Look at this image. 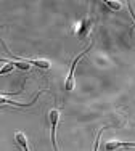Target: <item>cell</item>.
<instances>
[{
	"mask_svg": "<svg viewBox=\"0 0 135 151\" xmlns=\"http://www.w3.org/2000/svg\"><path fill=\"white\" fill-rule=\"evenodd\" d=\"M60 117H61V113H60L58 108H53V109L48 111V122H50V140L53 145V151H58V146H56V140H55V130L56 125L60 122Z\"/></svg>",
	"mask_w": 135,
	"mask_h": 151,
	"instance_id": "6da1fadb",
	"label": "cell"
},
{
	"mask_svg": "<svg viewBox=\"0 0 135 151\" xmlns=\"http://www.w3.org/2000/svg\"><path fill=\"white\" fill-rule=\"evenodd\" d=\"M87 53V50H84L82 53H80L79 56H76L74 58V61H73V64H71V71H69V74H68V77H66V81H65V90H68V92H71L74 88V71H76V66H77V63L80 61V58Z\"/></svg>",
	"mask_w": 135,
	"mask_h": 151,
	"instance_id": "7a4b0ae2",
	"label": "cell"
},
{
	"mask_svg": "<svg viewBox=\"0 0 135 151\" xmlns=\"http://www.w3.org/2000/svg\"><path fill=\"white\" fill-rule=\"evenodd\" d=\"M90 24H92V21L88 19V18H84L82 21H79V23H77V26H76V34H77V37H79V39H84L85 35L88 34V31H90Z\"/></svg>",
	"mask_w": 135,
	"mask_h": 151,
	"instance_id": "3957f363",
	"label": "cell"
},
{
	"mask_svg": "<svg viewBox=\"0 0 135 151\" xmlns=\"http://www.w3.org/2000/svg\"><path fill=\"white\" fill-rule=\"evenodd\" d=\"M39 95H40V93H39ZM39 95H35L34 100H32V101H29V103H19V101H13V100H10L6 95H2V93H0V105H13V106H23V108L32 106L34 103L39 100Z\"/></svg>",
	"mask_w": 135,
	"mask_h": 151,
	"instance_id": "277c9868",
	"label": "cell"
},
{
	"mask_svg": "<svg viewBox=\"0 0 135 151\" xmlns=\"http://www.w3.org/2000/svg\"><path fill=\"white\" fill-rule=\"evenodd\" d=\"M122 148H135V143L130 142H118V140H113V142L106 143V150L108 151H118Z\"/></svg>",
	"mask_w": 135,
	"mask_h": 151,
	"instance_id": "5b68a950",
	"label": "cell"
},
{
	"mask_svg": "<svg viewBox=\"0 0 135 151\" xmlns=\"http://www.w3.org/2000/svg\"><path fill=\"white\" fill-rule=\"evenodd\" d=\"M15 140L18 143V146H19L23 151H31V146H29V140H27L26 134H23V132H16L15 134Z\"/></svg>",
	"mask_w": 135,
	"mask_h": 151,
	"instance_id": "8992f818",
	"label": "cell"
},
{
	"mask_svg": "<svg viewBox=\"0 0 135 151\" xmlns=\"http://www.w3.org/2000/svg\"><path fill=\"white\" fill-rule=\"evenodd\" d=\"M0 63H5L2 68H0V76L8 74V73H11V71L15 69V66H13V63H11V61H6V60H2V58H0Z\"/></svg>",
	"mask_w": 135,
	"mask_h": 151,
	"instance_id": "52a82bcc",
	"label": "cell"
},
{
	"mask_svg": "<svg viewBox=\"0 0 135 151\" xmlns=\"http://www.w3.org/2000/svg\"><path fill=\"white\" fill-rule=\"evenodd\" d=\"M105 3L113 10V12H116V10H121V6H122V3H121V2H111V0H108V2H105Z\"/></svg>",
	"mask_w": 135,
	"mask_h": 151,
	"instance_id": "ba28073f",
	"label": "cell"
},
{
	"mask_svg": "<svg viewBox=\"0 0 135 151\" xmlns=\"http://www.w3.org/2000/svg\"><path fill=\"white\" fill-rule=\"evenodd\" d=\"M106 127H101L100 129V132H98V135H97V138H95V145H93V151H98V146H100V137L103 134V130H105Z\"/></svg>",
	"mask_w": 135,
	"mask_h": 151,
	"instance_id": "9c48e42d",
	"label": "cell"
},
{
	"mask_svg": "<svg viewBox=\"0 0 135 151\" xmlns=\"http://www.w3.org/2000/svg\"><path fill=\"white\" fill-rule=\"evenodd\" d=\"M129 8H130V13H132V18H134V21H135V13H134V10H132V6H130V3H129Z\"/></svg>",
	"mask_w": 135,
	"mask_h": 151,
	"instance_id": "30bf717a",
	"label": "cell"
}]
</instances>
